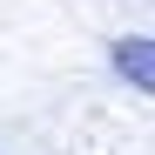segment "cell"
<instances>
[{
	"instance_id": "obj_1",
	"label": "cell",
	"mask_w": 155,
	"mask_h": 155,
	"mask_svg": "<svg viewBox=\"0 0 155 155\" xmlns=\"http://www.w3.org/2000/svg\"><path fill=\"white\" fill-rule=\"evenodd\" d=\"M108 61H115V74L135 94H155V34H121L108 47Z\"/></svg>"
}]
</instances>
